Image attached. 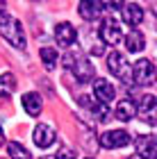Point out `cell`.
Instances as JSON below:
<instances>
[{
  "label": "cell",
  "mask_w": 157,
  "mask_h": 159,
  "mask_svg": "<svg viewBox=\"0 0 157 159\" xmlns=\"http://www.w3.org/2000/svg\"><path fill=\"white\" fill-rule=\"evenodd\" d=\"M55 159H77V155H75L71 148H59V152H57Z\"/></svg>",
  "instance_id": "44dd1931"
},
{
  "label": "cell",
  "mask_w": 157,
  "mask_h": 159,
  "mask_svg": "<svg viewBox=\"0 0 157 159\" xmlns=\"http://www.w3.org/2000/svg\"><path fill=\"white\" fill-rule=\"evenodd\" d=\"M134 116H137V102H132L130 98L121 100L116 105V118L118 120H132Z\"/></svg>",
  "instance_id": "9a60e30c"
},
{
  "label": "cell",
  "mask_w": 157,
  "mask_h": 159,
  "mask_svg": "<svg viewBox=\"0 0 157 159\" xmlns=\"http://www.w3.org/2000/svg\"><path fill=\"white\" fill-rule=\"evenodd\" d=\"M130 134L125 132V129H109V132H105L100 136V146L107 148V150H116V148H125V146H130Z\"/></svg>",
  "instance_id": "8992f818"
},
{
  "label": "cell",
  "mask_w": 157,
  "mask_h": 159,
  "mask_svg": "<svg viewBox=\"0 0 157 159\" xmlns=\"http://www.w3.org/2000/svg\"><path fill=\"white\" fill-rule=\"evenodd\" d=\"M0 34H2L7 39V43H12L14 48H18V50L25 48V30H23V25L7 11L0 14Z\"/></svg>",
  "instance_id": "7a4b0ae2"
},
{
  "label": "cell",
  "mask_w": 157,
  "mask_h": 159,
  "mask_svg": "<svg viewBox=\"0 0 157 159\" xmlns=\"http://www.w3.org/2000/svg\"><path fill=\"white\" fill-rule=\"evenodd\" d=\"M0 143H2V129H0Z\"/></svg>",
  "instance_id": "603a6c76"
},
{
  "label": "cell",
  "mask_w": 157,
  "mask_h": 159,
  "mask_svg": "<svg viewBox=\"0 0 157 159\" xmlns=\"http://www.w3.org/2000/svg\"><path fill=\"white\" fill-rule=\"evenodd\" d=\"M7 152H9L12 159H32L30 150H27L25 146H21L18 141H9V143H7Z\"/></svg>",
  "instance_id": "e0dca14e"
},
{
  "label": "cell",
  "mask_w": 157,
  "mask_h": 159,
  "mask_svg": "<svg viewBox=\"0 0 157 159\" xmlns=\"http://www.w3.org/2000/svg\"><path fill=\"white\" fill-rule=\"evenodd\" d=\"M32 139H34V143H37L39 148H50L57 141V132H55L53 125H48V123H39V125L34 127Z\"/></svg>",
  "instance_id": "9c48e42d"
},
{
  "label": "cell",
  "mask_w": 157,
  "mask_h": 159,
  "mask_svg": "<svg viewBox=\"0 0 157 159\" xmlns=\"http://www.w3.org/2000/svg\"><path fill=\"white\" fill-rule=\"evenodd\" d=\"M137 116H141L148 125H157V96L146 93L137 105Z\"/></svg>",
  "instance_id": "52a82bcc"
},
{
  "label": "cell",
  "mask_w": 157,
  "mask_h": 159,
  "mask_svg": "<svg viewBox=\"0 0 157 159\" xmlns=\"http://www.w3.org/2000/svg\"><path fill=\"white\" fill-rule=\"evenodd\" d=\"M98 34H100V43H105V46H118L123 41V30L116 23V18H105Z\"/></svg>",
  "instance_id": "5b68a950"
},
{
  "label": "cell",
  "mask_w": 157,
  "mask_h": 159,
  "mask_svg": "<svg viewBox=\"0 0 157 159\" xmlns=\"http://www.w3.org/2000/svg\"><path fill=\"white\" fill-rule=\"evenodd\" d=\"M21 102H23V109L30 114V116H39L41 109H44V102H41V96L39 93H23V98H21Z\"/></svg>",
  "instance_id": "4fadbf2b"
},
{
  "label": "cell",
  "mask_w": 157,
  "mask_h": 159,
  "mask_svg": "<svg viewBox=\"0 0 157 159\" xmlns=\"http://www.w3.org/2000/svg\"><path fill=\"white\" fill-rule=\"evenodd\" d=\"M94 96H96V100L98 102H112L114 98H116V89L107 82V80H96L94 82Z\"/></svg>",
  "instance_id": "8fae6325"
},
{
  "label": "cell",
  "mask_w": 157,
  "mask_h": 159,
  "mask_svg": "<svg viewBox=\"0 0 157 159\" xmlns=\"http://www.w3.org/2000/svg\"><path fill=\"white\" fill-rule=\"evenodd\" d=\"M87 159H91V157H87Z\"/></svg>",
  "instance_id": "cb8c5ba5"
},
{
  "label": "cell",
  "mask_w": 157,
  "mask_h": 159,
  "mask_svg": "<svg viewBox=\"0 0 157 159\" xmlns=\"http://www.w3.org/2000/svg\"><path fill=\"white\" fill-rule=\"evenodd\" d=\"M77 11H80V16L84 20H94L105 11V2H80Z\"/></svg>",
  "instance_id": "5bb4252c"
},
{
  "label": "cell",
  "mask_w": 157,
  "mask_h": 159,
  "mask_svg": "<svg viewBox=\"0 0 157 159\" xmlns=\"http://www.w3.org/2000/svg\"><path fill=\"white\" fill-rule=\"evenodd\" d=\"M55 39H57V43H59L62 48H68V46H73L75 43V39H77V32H75V27L71 25V23H59L55 27Z\"/></svg>",
  "instance_id": "30bf717a"
},
{
  "label": "cell",
  "mask_w": 157,
  "mask_h": 159,
  "mask_svg": "<svg viewBox=\"0 0 157 159\" xmlns=\"http://www.w3.org/2000/svg\"><path fill=\"white\" fill-rule=\"evenodd\" d=\"M57 59H59V55H57V50L55 48H41V61H44V68L48 70H53L57 66Z\"/></svg>",
  "instance_id": "ac0fdd59"
},
{
  "label": "cell",
  "mask_w": 157,
  "mask_h": 159,
  "mask_svg": "<svg viewBox=\"0 0 157 159\" xmlns=\"http://www.w3.org/2000/svg\"><path fill=\"white\" fill-rule=\"evenodd\" d=\"M121 14H123V20L130 27L139 25L141 20H144V9H141V5H137V2H125L123 9H121Z\"/></svg>",
  "instance_id": "7c38bea8"
},
{
  "label": "cell",
  "mask_w": 157,
  "mask_h": 159,
  "mask_svg": "<svg viewBox=\"0 0 157 159\" xmlns=\"http://www.w3.org/2000/svg\"><path fill=\"white\" fill-rule=\"evenodd\" d=\"M91 114H94V118L98 123H105L107 118H109V107H107L105 102H91Z\"/></svg>",
  "instance_id": "d6986e66"
},
{
  "label": "cell",
  "mask_w": 157,
  "mask_h": 159,
  "mask_svg": "<svg viewBox=\"0 0 157 159\" xmlns=\"http://www.w3.org/2000/svg\"><path fill=\"white\" fill-rule=\"evenodd\" d=\"M16 89V80H14L12 73H2L0 75V96H7Z\"/></svg>",
  "instance_id": "ffe728a7"
},
{
  "label": "cell",
  "mask_w": 157,
  "mask_h": 159,
  "mask_svg": "<svg viewBox=\"0 0 157 159\" xmlns=\"http://www.w3.org/2000/svg\"><path fill=\"white\" fill-rule=\"evenodd\" d=\"M127 159H141V157H134V155H132V157H127Z\"/></svg>",
  "instance_id": "7402d4cb"
},
{
  "label": "cell",
  "mask_w": 157,
  "mask_h": 159,
  "mask_svg": "<svg viewBox=\"0 0 157 159\" xmlns=\"http://www.w3.org/2000/svg\"><path fill=\"white\" fill-rule=\"evenodd\" d=\"M134 148H137V157L141 159H157V139L148 134H141L134 139Z\"/></svg>",
  "instance_id": "ba28073f"
},
{
  "label": "cell",
  "mask_w": 157,
  "mask_h": 159,
  "mask_svg": "<svg viewBox=\"0 0 157 159\" xmlns=\"http://www.w3.org/2000/svg\"><path fill=\"white\" fill-rule=\"evenodd\" d=\"M0 159H2V157H0Z\"/></svg>",
  "instance_id": "d4e9b609"
},
{
  "label": "cell",
  "mask_w": 157,
  "mask_h": 159,
  "mask_svg": "<svg viewBox=\"0 0 157 159\" xmlns=\"http://www.w3.org/2000/svg\"><path fill=\"white\" fill-rule=\"evenodd\" d=\"M132 80H134V84H139V86H150V84H155L157 70L153 66V61L150 59H139L132 66Z\"/></svg>",
  "instance_id": "3957f363"
},
{
  "label": "cell",
  "mask_w": 157,
  "mask_h": 159,
  "mask_svg": "<svg viewBox=\"0 0 157 159\" xmlns=\"http://www.w3.org/2000/svg\"><path fill=\"white\" fill-rule=\"evenodd\" d=\"M62 64L75 75V80L80 84L94 80L96 70H94V66H91V61L87 59V55H82V52H66V55H64V59H62Z\"/></svg>",
  "instance_id": "6da1fadb"
},
{
  "label": "cell",
  "mask_w": 157,
  "mask_h": 159,
  "mask_svg": "<svg viewBox=\"0 0 157 159\" xmlns=\"http://www.w3.org/2000/svg\"><path fill=\"white\" fill-rule=\"evenodd\" d=\"M107 68H109L112 75H116L118 80H132V66L127 64L125 55L118 52V50H114V52H109V57H107Z\"/></svg>",
  "instance_id": "277c9868"
},
{
  "label": "cell",
  "mask_w": 157,
  "mask_h": 159,
  "mask_svg": "<svg viewBox=\"0 0 157 159\" xmlns=\"http://www.w3.org/2000/svg\"><path fill=\"white\" fill-rule=\"evenodd\" d=\"M125 46H127L130 52H141V50L146 48V37H144V32L132 30V32L125 37Z\"/></svg>",
  "instance_id": "2e32d148"
}]
</instances>
